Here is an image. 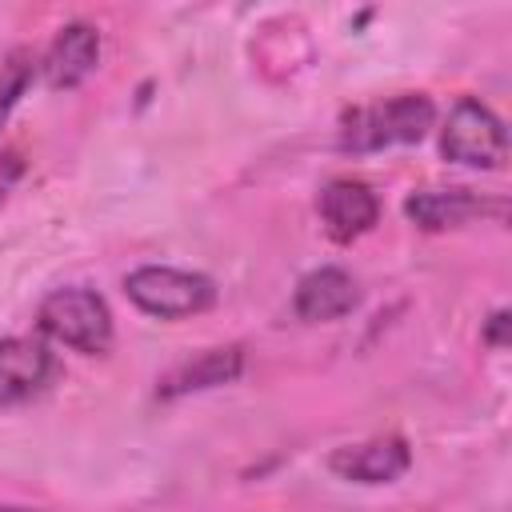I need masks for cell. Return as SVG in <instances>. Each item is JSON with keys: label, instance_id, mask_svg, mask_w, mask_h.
<instances>
[{"label": "cell", "instance_id": "8", "mask_svg": "<svg viewBox=\"0 0 512 512\" xmlns=\"http://www.w3.org/2000/svg\"><path fill=\"white\" fill-rule=\"evenodd\" d=\"M56 372L48 344L32 336H4L0 340V408L32 400Z\"/></svg>", "mask_w": 512, "mask_h": 512}, {"label": "cell", "instance_id": "1", "mask_svg": "<svg viewBox=\"0 0 512 512\" xmlns=\"http://www.w3.org/2000/svg\"><path fill=\"white\" fill-rule=\"evenodd\" d=\"M436 124V104L424 92H404L380 104L352 108L340 128V148L344 152H380L396 144H416L428 136Z\"/></svg>", "mask_w": 512, "mask_h": 512}, {"label": "cell", "instance_id": "14", "mask_svg": "<svg viewBox=\"0 0 512 512\" xmlns=\"http://www.w3.org/2000/svg\"><path fill=\"white\" fill-rule=\"evenodd\" d=\"M508 312L500 308V312H492L488 316V324H484V344H492V348H504L508 344Z\"/></svg>", "mask_w": 512, "mask_h": 512}, {"label": "cell", "instance_id": "15", "mask_svg": "<svg viewBox=\"0 0 512 512\" xmlns=\"http://www.w3.org/2000/svg\"><path fill=\"white\" fill-rule=\"evenodd\" d=\"M0 512H40V508H16V504H0Z\"/></svg>", "mask_w": 512, "mask_h": 512}, {"label": "cell", "instance_id": "11", "mask_svg": "<svg viewBox=\"0 0 512 512\" xmlns=\"http://www.w3.org/2000/svg\"><path fill=\"white\" fill-rule=\"evenodd\" d=\"M244 372V352L236 344H224V348H204L196 352L192 360H180L160 384V400H176V396H188V392H208V388H220V384H232L236 376Z\"/></svg>", "mask_w": 512, "mask_h": 512}, {"label": "cell", "instance_id": "6", "mask_svg": "<svg viewBox=\"0 0 512 512\" xmlns=\"http://www.w3.org/2000/svg\"><path fill=\"white\" fill-rule=\"evenodd\" d=\"M96 64H100V32L88 20H72L52 36V44L40 60V72L52 92H68V88L84 84L96 72Z\"/></svg>", "mask_w": 512, "mask_h": 512}, {"label": "cell", "instance_id": "4", "mask_svg": "<svg viewBox=\"0 0 512 512\" xmlns=\"http://www.w3.org/2000/svg\"><path fill=\"white\" fill-rule=\"evenodd\" d=\"M440 152L464 168H500L508 160L504 120L476 96H460L440 128Z\"/></svg>", "mask_w": 512, "mask_h": 512}, {"label": "cell", "instance_id": "5", "mask_svg": "<svg viewBox=\"0 0 512 512\" xmlns=\"http://www.w3.org/2000/svg\"><path fill=\"white\" fill-rule=\"evenodd\" d=\"M316 212H320V224H324L328 240L352 244L356 236H364L380 220V200H376V192L364 180L340 176V180H328L320 188Z\"/></svg>", "mask_w": 512, "mask_h": 512}, {"label": "cell", "instance_id": "9", "mask_svg": "<svg viewBox=\"0 0 512 512\" xmlns=\"http://www.w3.org/2000/svg\"><path fill=\"white\" fill-rule=\"evenodd\" d=\"M504 216V204L500 200H484L468 188H424V192H412L404 200V216L424 228V232H444V228H460L476 216Z\"/></svg>", "mask_w": 512, "mask_h": 512}, {"label": "cell", "instance_id": "10", "mask_svg": "<svg viewBox=\"0 0 512 512\" xmlns=\"http://www.w3.org/2000/svg\"><path fill=\"white\" fill-rule=\"evenodd\" d=\"M360 304V284L352 280V272L336 268V264H324V268H312L308 276H300L296 292H292V312L308 324H328V320H340L348 316L352 308Z\"/></svg>", "mask_w": 512, "mask_h": 512}, {"label": "cell", "instance_id": "2", "mask_svg": "<svg viewBox=\"0 0 512 512\" xmlns=\"http://www.w3.org/2000/svg\"><path fill=\"white\" fill-rule=\"evenodd\" d=\"M36 324L44 336L56 344L84 352V356H104L112 348V312L100 292L92 288H56L40 300Z\"/></svg>", "mask_w": 512, "mask_h": 512}, {"label": "cell", "instance_id": "7", "mask_svg": "<svg viewBox=\"0 0 512 512\" xmlns=\"http://www.w3.org/2000/svg\"><path fill=\"white\" fill-rule=\"evenodd\" d=\"M408 464L412 452L400 436H372L360 444H344L328 456V468L352 484H392L408 472Z\"/></svg>", "mask_w": 512, "mask_h": 512}, {"label": "cell", "instance_id": "12", "mask_svg": "<svg viewBox=\"0 0 512 512\" xmlns=\"http://www.w3.org/2000/svg\"><path fill=\"white\" fill-rule=\"evenodd\" d=\"M36 72H40V64H36V56H32L28 48H12L8 60L0 64V128L8 124L12 108L20 104V96H24L28 84L36 80Z\"/></svg>", "mask_w": 512, "mask_h": 512}, {"label": "cell", "instance_id": "13", "mask_svg": "<svg viewBox=\"0 0 512 512\" xmlns=\"http://www.w3.org/2000/svg\"><path fill=\"white\" fill-rule=\"evenodd\" d=\"M20 176H24V160H20L16 152H4V156H0V204L8 200V192L16 188Z\"/></svg>", "mask_w": 512, "mask_h": 512}, {"label": "cell", "instance_id": "3", "mask_svg": "<svg viewBox=\"0 0 512 512\" xmlns=\"http://www.w3.org/2000/svg\"><path fill=\"white\" fill-rule=\"evenodd\" d=\"M128 300L156 316V320H188L216 304V284L204 272L172 268V264H144L124 276Z\"/></svg>", "mask_w": 512, "mask_h": 512}]
</instances>
